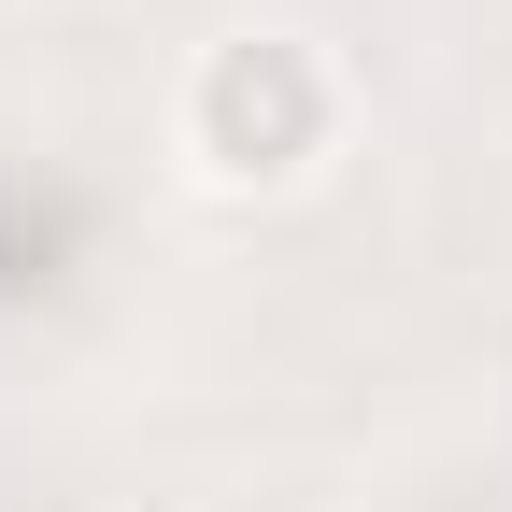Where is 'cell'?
I'll return each instance as SVG.
<instances>
[{"mask_svg": "<svg viewBox=\"0 0 512 512\" xmlns=\"http://www.w3.org/2000/svg\"><path fill=\"white\" fill-rule=\"evenodd\" d=\"M328 143H342L328 43H299V29H228V43H200V72H185V171H200V185L256 200V185H299Z\"/></svg>", "mask_w": 512, "mask_h": 512, "instance_id": "obj_1", "label": "cell"}]
</instances>
